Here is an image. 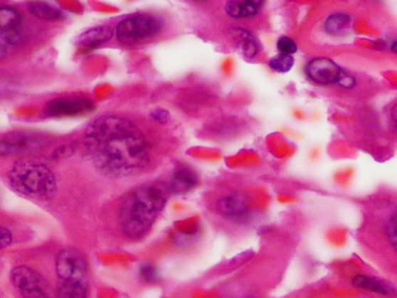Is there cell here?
<instances>
[{"label": "cell", "instance_id": "1", "mask_svg": "<svg viewBox=\"0 0 397 298\" xmlns=\"http://www.w3.org/2000/svg\"><path fill=\"white\" fill-rule=\"evenodd\" d=\"M84 146L100 173L123 178L139 173L149 164L144 136L132 122L103 115L86 129Z\"/></svg>", "mask_w": 397, "mask_h": 298}, {"label": "cell", "instance_id": "2", "mask_svg": "<svg viewBox=\"0 0 397 298\" xmlns=\"http://www.w3.org/2000/svg\"><path fill=\"white\" fill-rule=\"evenodd\" d=\"M167 183L154 181L137 187L119 211V223L127 237L137 240L149 233L170 197Z\"/></svg>", "mask_w": 397, "mask_h": 298}, {"label": "cell", "instance_id": "3", "mask_svg": "<svg viewBox=\"0 0 397 298\" xmlns=\"http://www.w3.org/2000/svg\"><path fill=\"white\" fill-rule=\"evenodd\" d=\"M13 191L31 199H48L57 190L56 177L44 164L30 160H21L7 174Z\"/></svg>", "mask_w": 397, "mask_h": 298}, {"label": "cell", "instance_id": "4", "mask_svg": "<svg viewBox=\"0 0 397 298\" xmlns=\"http://www.w3.org/2000/svg\"><path fill=\"white\" fill-rule=\"evenodd\" d=\"M164 26L162 20L150 14H137L120 21L115 35L119 43L133 46L137 42L158 35Z\"/></svg>", "mask_w": 397, "mask_h": 298}, {"label": "cell", "instance_id": "5", "mask_svg": "<svg viewBox=\"0 0 397 298\" xmlns=\"http://www.w3.org/2000/svg\"><path fill=\"white\" fill-rule=\"evenodd\" d=\"M216 215L234 225H245L253 217L251 204L246 194L240 191L223 193L214 203Z\"/></svg>", "mask_w": 397, "mask_h": 298}, {"label": "cell", "instance_id": "6", "mask_svg": "<svg viewBox=\"0 0 397 298\" xmlns=\"http://www.w3.org/2000/svg\"><path fill=\"white\" fill-rule=\"evenodd\" d=\"M11 280L23 298H58L47 280L31 267H15L11 271Z\"/></svg>", "mask_w": 397, "mask_h": 298}, {"label": "cell", "instance_id": "7", "mask_svg": "<svg viewBox=\"0 0 397 298\" xmlns=\"http://www.w3.org/2000/svg\"><path fill=\"white\" fill-rule=\"evenodd\" d=\"M58 281L88 283V265L84 255L74 247H68L56 255Z\"/></svg>", "mask_w": 397, "mask_h": 298}, {"label": "cell", "instance_id": "8", "mask_svg": "<svg viewBox=\"0 0 397 298\" xmlns=\"http://www.w3.org/2000/svg\"><path fill=\"white\" fill-rule=\"evenodd\" d=\"M48 142V136L41 132L13 131L2 135L0 153L2 156L21 155L38 150Z\"/></svg>", "mask_w": 397, "mask_h": 298}, {"label": "cell", "instance_id": "9", "mask_svg": "<svg viewBox=\"0 0 397 298\" xmlns=\"http://www.w3.org/2000/svg\"><path fill=\"white\" fill-rule=\"evenodd\" d=\"M0 58L3 59L9 50L18 46L21 42L20 14L10 6L0 8Z\"/></svg>", "mask_w": 397, "mask_h": 298}, {"label": "cell", "instance_id": "10", "mask_svg": "<svg viewBox=\"0 0 397 298\" xmlns=\"http://www.w3.org/2000/svg\"><path fill=\"white\" fill-rule=\"evenodd\" d=\"M305 72L309 80L316 84L329 86L339 83L344 70L332 59L318 57L307 63Z\"/></svg>", "mask_w": 397, "mask_h": 298}, {"label": "cell", "instance_id": "11", "mask_svg": "<svg viewBox=\"0 0 397 298\" xmlns=\"http://www.w3.org/2000/svg\"><path fill=\"white\" fill-rule=\"evenodd\" d=\"M377 211L379 235L387 248L397 255V198L383 203Z\"/></svg>", "mask_w": 397, "mask_h": 298}, {"label": "cell", "instance_id": "12", "mask_svg": "<svg viewBox=\"0 0 397 298\" xmlns=\"http://www.w3.org/2000/svg\"><path fill=\"white\" fill-rule=\"evenodd\" d=\"M93 105L85 99H55L49 102L46 114L50 117H72L92 112Z\"/></svg>", "mask_w": 397, "mask_h": 298}, {"label": "cell", "instance_id": "13", "mask_svg": "<svg viewBox=\"0 0 397 298\" xmlns=\"http://www.w3.org/2000/svg\"><path fill=\"white\" fill-rule=\"evenodd\" d=\"M351 285L361 291L386 297L397 296V288L390 281L374 276L356 275L351 279Z\"/></svg>", "mask_w": 397, "mask_h": 298}, {"label": "cell", "instance_id": "14", "mask_svg": "<svg viewBox=\"0 0 397 298\" xmlns=\"http://www.w3.org/2000/svg\"><path fill=\"white\" fill-rule=\"evenodd\" d=\"M198 183V177L193 169L179 167L167 183L171 194L184 195L191 192Z\"/></svg>", "mask_w": 397, "mask_h": 298}, {"label": "cell", "instance_id": "15", "mask_svg": "<svg viewBox=\"0 0 397 298\" xmlns=\"http://www.w3.org/2000/svg\"><path fill=\"white\" fill-rule=\"evenodd\" d=\"M352 22L351 15L347 13H333L324 20L323 30L331 38H344L351 31Z\"/></svg>", "mask_w": 397, "mask_h": 298}, {"label": "cell", "instance_id": "16", "mask_svg": "<svg viewBox=\"0 0 397 298\" xmlns=\"http://www.w3.org/2000/svg\"><path fill=\"white\" fill-rule=\"evenodd\" d=\"M263 2L260 0L229 1L224 6L226 14L232 18L243 19L254 18L262 10Z\"/></svg>", "mask_w": 397, "mask_h": 298}, {"label": "cell", "instance_id": "17", "mask_svg": "<svg viewBox=\"0 0 397 298\" xmlns=\"http://www.w3.org/2000/svg\"><path fill=\"white\" fill-rule=\"evenodd\" d=\"M113 29L107 26H98L85 31L78 37L76 43L84 48H92L106 43L115 35Z\"/></svg>", "mask_w": 397, "mask_h": 298}, {"label": "cell", "instance_id": "18", "mask_svg": "<svg viewBox=\"0 0 397 298\" xmlns=\"http://www.w3.org/2000/svg\"><path fill=\"white\" fill-rule=\"evenodd\" d=\"M28 10L31 15L41 20L60 21L65 18V14L63 11L47 2H29L28 4Z\"/></svg>", "mask_w": 397, "mask_h": 298}, {"label": "cell", "instance_id": "19", "mask_svg": "<svg viewBox=\"0 0 397 298\" xmlns=\"http://www.w3.org/2000/svg\"><path fill=\"white\" fill-rule=\"evenodd\" d=\"M235 45L245 57L253 58L260 52V44L253 33L245 29L237 28L234 31Z\"/></svg>", "mask_w": 397, "mask_h": 298}, {"label": "cell", "instance_id": "20", "mask_svg": "<svg viewBox=\"0 0 397 298\" xmlns=\"http://www.w3.org/2000/svg\"><path fill=\"white\" fill-rule=\"evenodd\" d=\"M88 283L58 281V298H86Z\"/></svg>", "mask_w": 397, "mask_h": 298}, {"label": "cell", "instance_id": "21", "mask_svg": "<svg viewBox=\"0 0 397 298\" xmlns=\"http://www.w3.org/2000/svg\"><path fill=\"white\" fill-rule=\"evenodd\" d=\"M295 64V59L290 55L280 53L272 58L269 62L271 69L279 73H287Z\"/></svg>", "mask_w": 397, "mask_h": 298}, {"label": "cell", "instance_id": "22", "mask_svg": "<svg viewBox=\"0 0 397 298\" xmlns=\"http://www.w3.org/2000/svg\"><path fill=\"white\" fill-rule=\"evenodd\" d=\"M276 48L280 53L290 55L297 53L298 50L296 42L287 36H281L276 42Z\"/></svg>", "mask_w": 397, "mask_h": 298}, {"label": "cell", "instance_id": "23", "mask_svg": "<svg viewBox=\"0 0 397 298\" xmlns=\"http://www.w3.org/2000/svg\"><path fill=\"white\" fill-rule=\"evenodd\" d=\"M139 276L146 282L152 283L158 279L159 272L152 264L146 263L140 267Z\"/></svg>", "mask_w": 397, "mask_h": 298}, {"label": "cell", "instance_id": "24", "mask_svg": "<svg viewBox=\"0 0 397 298\" xmlns=\"http://www.w3.org/2000/svg\"><path fill=\"white\" fill-rule=\"evenodd\" d=\"M357 84L356 79L346 71H344L339 82L338 86L344 90H351L355 88Z\"/></svg>", "mask_w": 397, "mask_h": 298}, {"label": "cell", "instance_id": "25", "mask_svg": "<svg viewBox=\"0 0 397 298\" xmlns=\"http://www.w3.org/2000/svg\"><path fill=\"white\" fill-rule=\"evenodd\" d=\"M151 117L154 121L160 124H165L169 121L170 115L165 109L157 108L152 110Z\"/></svg>", "mask_w": 397, "mask_h": 298}, {"label": "cell", "instance_id": "26", "mask_svg": "<svg viewBox=\"0 0 397 298\" xmlns=\"http://www.w3.org/2000/svg\"><path fill=\"white\" fill-rule=\"evenodd\" d=\"M12 233L7 228L1 227V249H6L12 243Z\"/></svg>", "mask_w": 397, "mask_h": 298}, {"label": "cell", "instance_id": "27", "mask_svg": "<svg viewBox=\"0 0 397 298\" xmlns=\"http://www.w3.org/2000/svg\"><path fill=\"white\" fill-rule=\"evenodd\" d=\"M392 117L393 119V121L395 122V125L396 127V130H397V105H396L392 110Z\"/></svg>", "mask_w": 397, "mask_h": 298}, {"label": "cell", "instance_id": "28", "mask_svg": "<svg viewBox=\"0 0 397 298\" xmlns=\"http://www.w3.org/2000/svg\"><path fill=\"white\" fill-rule=\"evenodd\" d=\"M391 50L397 55V40L394 41L391 46Z\"/></svg>", "mask_w": 397, "mask_h": 298}, {"label": "cell", "instance_id": "29", "mask_svg": "<svg viewBox=\"0 0 397 298\" xmlns=\"http://www.w3.org/2000/svg\"><path fill=\"white\" fill-rule=\"evenodd\" d=\"M239 298H256V297H255L253 296H247L246 295V296H243V297H239Z\"/></svg>", "mask_w": 397, "mask_h": 298}]
</instances>
